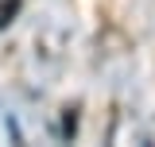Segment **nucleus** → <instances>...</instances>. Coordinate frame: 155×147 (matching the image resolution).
Masks as SVG:
<instances>
[{"instance_id":"1","label":"nucleus","mask_w":155,"mask_h":147,"mask_svg":"<svg viewBox=\"0 0 155 147\" xmlns=\"http://www.w3.org/2000/svg\"><path fill=\"white\" fill-rule=\"evenodd\" d=\"M19 8H23V0H0V31L19 16Z\"/></svg>"}]
</instances>
